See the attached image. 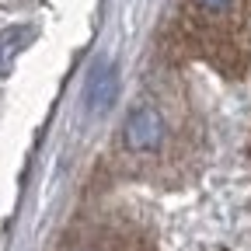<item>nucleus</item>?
I'll return each instance as SVG.
<instances>
[{"instance_id":"nucleus-1","label":"nucleus","mask_w":251,"mask_h":251,"mask_svg":"<svg viewBox=\"0 0 251 251\" xmlns=\"http://www.w3.org/2000/svg\"><path fill=\"white\" fill-rule=\"evenodd\" d=\"M126 147L129 150H157L164 140V119L157 108H136L129 119H126Z\"/></svg>"},{"instance_id":"nucleus-2","label":"nucleus","mask_w":251,"mask_h":251,"mask_svg":"<svg viewBox=\"0 0 251 251\" xmlns=\"http://www.w3.org/2000/svg\"><path fill=\"white\" fill-rule=\"evenodd\" d=\"M115 91H119V77H115V67L112 63H98L87 80V91H84V98H87V108L94 115H101L112 101H115Z\"/></svg>"},{"instance_id":"nucleus-3","label":"nucleus","mask_w":251,"mask_h":251,"mask_svg":"<svg viewBox=\"0 0 251 251\" xmlns=\"http://www.w3.org/2000/svg\"><path fill=\"white\" fill-rule=\"evenodd\" d=\"M199 4V11H206V14H227L230 7H234V0H196Z\"/></svg>"}]
</instances>
